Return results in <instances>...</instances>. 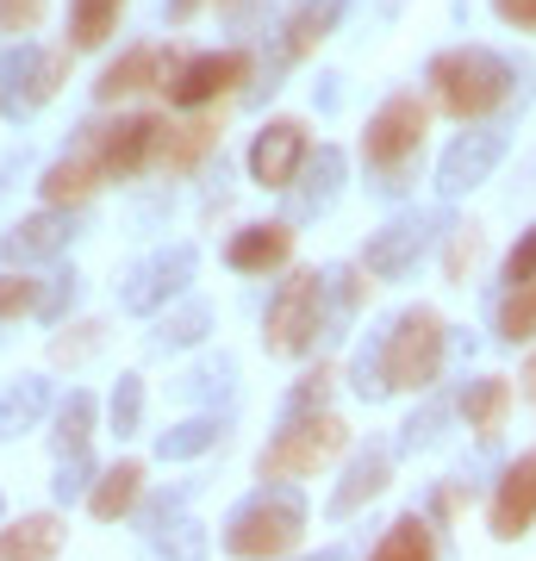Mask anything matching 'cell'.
Listing matches in <instances>:
<instances>
[{
	"label": "cell",
	"instance_id": "1",
	"mask_svg": "<svg viewBox=\"0 0 536 561\" xmlns=\"http://www.w3.org/2000/svg\"><path fill=\"white\" fill-rule=\"evenodd\" d=\"M424 81H431V101H437L449 119L480 125L487 113H499V106L512 101L517 69L499 57V50H487V44H449V50L431 57Z\"/></svg>",
	"mask_w": 536,
	"mask_h": 561
},
{
	"label": "cell",
	"instance_id": "2",
	"mask_svg": "<svg viewBox=\"0 0 536 561\" xmlns=\"http://www.w3.org/2000/svg\"><path fill=\"white\" fill-rule=\"evenodd\" d=\"M424 131H431V106L418 94H387V101L368 113V131H362V162L375 175L380 194H406L418 175V157H424Z\"/></svg>",
	"mask_w": 536,
	"mask_h": 561
},
{
	"label": "cell",
	"instance_id": "3",
	"mask_svg": "<svg viewBox=\"0 0 536 561\" xmlns=\"http://www.w3.org/2000/svg\"><path fill=\"white\" fill-rule=\"evenodd\" d=\"M331 337V287L318 268H287V280L275 287V300L262 312V350L275 362L312 356Z\"/></svg>",
	"mask_w": 536,
	"mask_h": 561
},
{
	"label": "cell",
	"instance_id": "4",
	"mask_svg": "<svg viewBox=\"0 0 536 561\" xmlns=\"http://www.w3.org/2000/svg\"><path fill=\"white\" fill-rule=\"evenodd\" d=\"M380 337V375L394 393H431L443 375V356H449V324H443L437 306H406L387 319Z\"/></svg>",
	"mask_w": 536,
	"mask_h": 561
},
{
	"label": "cell",
	"instance_id": "5",
	"mask_svg": "<svg viewBox=\"0 0 536 561\" xmlns=\"http://www.w3.org/2000/svg\"><path fill=\"white\" fill-rule=\"evenodd\" d=\"M299 537H306V500L294 486L262 481V493H250L225 518V556L231 561H281L299 549Z\"/></svg>",
	"mask_w": 536,
	"mask_h": 561
},
{
	"label": "cell",
	"instance_id": "6",
	"mask_svg": "<svg viewBox=\"0 0 536 561\" xmlns=\"http://www.w3.org/2000/svg\"><path fill=\"white\" fill-rule=\"evenodd\" d=\"M338 456H350V424H343L338 412L281 419V431L262 443V456H256V481H275V486L312 481V474H324Z\"/></svg>",
	"mask_w": 536,
	"mask_h": 561
},
{
	"label": "cell",
	"instance_id": "7",
	"mask_svg": "<svg viewBox=\"0 0 536 561\" xmlns=\"http://www.w3.org/2000/svg\"><path fill=\"white\" fill-rule=\"evenodd\" d=\"M250 76H256V57L250 50H199V57H175L162 94H169L175 113H206L213 101L238 94Z\"/></svg>",
	"mask_w": 536,
	"mask_h": 561
},
{
	"label": "cell",
	"instance_id": "8",
	"mask_svg": "<svg viewBox=\"0 0 536 561\" xmlns=\"http://www.w3.org/2000/svg\"><path fill=\"white\" fill-rule=\"evenodd\" d=\"M62 81H69V50L57 44H13L7 57H0V113H38L62 94Z\"/></svg>",
	"mask_w": 536,
	"mask_h": 561
},
{
	"label": "cell",
	"instance_id": "9",
	"mask_svg": "<svg viewBox=\"0 0 536 561\" xmlns=\"http://www.w3.org/2000/svg\"><path fill=\"white\" fill-rule=\"evenodd\" d=\"M194 268H199L194 243H162V250H150L144 262H132V275H125V287H119V306L132 319H157V312H169V306L187 294Z\"/></svg>",
	"mask_w": 536,
	"mask_h": 561
},
{
	"label": "cell",
	"instance_id": "10",
	"mask_svg": "<svg viewBox=\"0 0 536 561\" xmlns=\"http://www.w3.org/2000/svg\"><path fill=\"white\" fill-rule=\"evenodd\" d=\"M157 138H162L157 113H119V119H106V125H81V150L100 162L106 181L144 175L150 157H157Z\"/></svg>",
	"mask_w": 536,
	"mask_h": 561
},
{
	"label": "cell",
	"instance_id": "11",
	"mask_svg": "<svg viewBox=\"0 0 536 561\" xmlns=\"http://www.w3.org/2000/svg\"><path fill=\"white\" fill-rule=\"evenodd\" d=\"M443 225H449V213H418L412 206V213H394L380 231H368V250H362L368 280H406L418 268V256L443 238Z\"/></svg>",
	"mask_w": 536,
	"mask_h": 561
},
{
	"label": "cell",
	"instance_id": "12",
	"mask_svg": "<svg viewBox=\"0 0 536 561\" xmlns=\"http://www.w3.org/2000/svg\"><path fill=\"white\" fill-rule=\"evenodd\" d=\"M306 157H312V131H306L299 119H269L256 138H250V157H243V169H250V181H256V187H269V194H287Z\"/></svg>",
	"mask_w": 536,
	"mask_h": 561
},
{
	"label": "cell",
	"instance_id": "13",
	"mask_svg": "<svg viewBox=\"0 0 536 561\" xmlns=\"http://www.w3.org/2000/svg\"><path fill=\"white\" fill-rule=\"evenodd\" d=\"M487 530H493V542H517V537L536 530V449H524L517 461H505V474L493 481Z\"/></svg>",
	"mask_w": 536,
	"mask_h": 561
},
{
	"label": "cell",
	"instance_id": "14",
	"mask_svg": "<svg viewBox=\"0 0 536 561\" xmlns=\"http://www.w3.org/2000/svg\"><path fill=\"white\" fill-rule=\"evenodd\" d=\"M505 162V131L493 125H475V131H461L437 162V187L443 201H461V194H475L480 181H493V169Z\"/></svg>",
	"mask_w": 536,
	"mask_h": 561
},
{
	"label": "cell",
	"instance_id": "15",
	"mask_svg": "<svg viewBox=\"0 0 536 561\" xmlns=\"http://www.w3.org/2000/svg\"><path fill=\"white\" fill-rule=\"evenodd\" d=\"M76 243V213L69 206H44L32 219H20L7 238H0V262L7 268H32V262H50Z\"/></svg>",
	"mask_w": 536,
	"mask_h": 561
},
{
	"label": "cell",
	"instance_id": "16",
	"mask_svg": "<svg viewBox=\"0 0 536 561\" xmlns=\"http://www.w3.org/2000/svg\"><path fill=\"white\" fill-rule=\"evenodd\" d=\"M175 57H181V50H169V57H162L157 44H132L125 57H113L106 69H100L94 101L100 106H119V101H132V94H150V88H162V81H169Z\"/></svg>",
	"mask_w": 536,
	"mask_h": 561
},
{
	"label": "cell",
	"instance_id": "17",
	"mask_svg": "<svg viewBox=\"0 0 536 561\" xmlns=\"http://www.w3.org/2000/svg\"><path fill=\"white\" fill-rule=\"evenodd\" d=\"M343 13H350V0H294V13L281 20L275 69H287V62H306L318 44H324V38L343 25ZM275 69H269V81H275ZM275 88H281V81H275Z\"/></svg>",
	"mask_w": 536,
	"mask_h": 561
},
{
	"label": "cell",
	"instance_id": "18",
	"mask_svg": "<svg viewBox=\"0 0 536 561\" xmlns=\"http://www.w3.org/2000/svg\"><path fill=\"white\" fill-rule=\"evenodd\" d=\"M387 486H394V449L368 443V449H356V456H350L343 481L331 486V505H324V518H331V524L356 518L362 505H375L380 493H387Z\"/></svg>",
	"mask_w": 536,
	"mask_h": 561
},
{
	"label": "cell",
	"instance_id": "19",
	"mask_svg": "<svg viewBox=\"0 0 536 561\" xmlns=\"http://www.w3.org/2000/svg\"><path fill=\"white\" fill-rule=\"evenodd\" d=\"M343 175H350V162H343L338 144H312V157L299 162L294 187H287V201H294V219H318V213H331L343 194Z\"/></svg>",
	"mask_w": 536,
	"mask_h": 561
},
{
	"label": "cell",
	"instance_id": "20",
	"mask_svg": "<svg viewBox=\"0 0 536 561\" xmlns=\"http://www.w3.org/2000/svg\"><path fill=\"white\" fill-rule=\"evenodd\" d=\"M225 262H231L238 275H275V268H287V262H294V219H269V225L231 231Z\"/></svg>",
	"mask_w": 536,
	"mask_h": 561
},
{
	"label": "cell",
	"instance_id": "21",
	"mask_svg": "<svg viewBox=\"0 0 536 561\" xmlns=\"http://www.w3.org/2000/svg\"><path fill=\"white\" fill-rule=\"evenodd\" d=\"M100 187H106V175H100V162L88 157V150H62L50 169H44V181H38V194H44V206H69V213H81V206L94 201Z\"/></svg>",
	"mask_w": 536,
	"mask_h": 561
},
{
	"label": "cell",
	"instance_id": "22",
	"mask_svg": "<svg viewBox=\"0 0 536 561\" xmlns=\"http://www.w3.org/2000/svg\"><path fill=\"white\" fill-rule=\"evenodd\" d=\"M69 530L57 512H20L0 524V561H57Z\"/></svg>",
	"mask_w": 536,
	"mask_h": 561
},
{
	"label": "cell",
	"instance_id": "23",
	"mask_svg": "<svg viewBox=\"0 0 536 561\" xmlns=\"http://www.w3.org/2000/svg\"><path fill=\"white\" fill-rule=\"evenodd\" d=\"M213 150H219V119H187V125L162 119V138H157L150 169H157V175H187V169H199Z\"/></svg>",
	"mask_w": 536,
	"mask_h": 561
},
{
	"label": "cell",
	"instance_id": "24",
	"mask_svg": "<svg viewBox=\"0 0 536 561\" xmlns=\"http://www.w3.org/2000/svg\"><path fill=\"white\" fill-rule=\"evenodd\" d=\"M512 381L505 375H475V381L456 393V412H461V424L475 431L480 443H493L499 431H505V419H512Z\"/></svg>",
	"mask_w": 536,
	"mask_h": 561
},
{
	"label": "cell",
	"instance_id": "25",
	"mask_svg": "<svg viewBox=\"0 0 536 561\" xmlns=\"http://www.w3.org/2000/svg\"><path fill=\"white\" fill-rule=\"evenodd\" d=\"M138 505H144V461L138 456L106 461L100 481H94V493H88V512H94L100 524H119V518H132Z\"/></svg>",
	"mask_w": 536,
	"mask_h": 561
},
{
	"label": "cell",
	"instance_id": "26",
	"mask_svg": "<svg viewBox=\"0 0 536 561\" xmlns=\"http://www.w3.org/2000/svg\"><path fill=\"white\" fill-rule=\"evenodd\" d=\"M100 431V400L88 393V387H69L57 405H50V449L62 456H88V443H94Z\"/></svg>",
	"mask_w": 536,
	"mask_h": 561
},
{
	"label": "cell",
	"instance_id": "27",
	"mask_svg": "<svg viewBox=\"0 0 536 561\" xmlns=\"http://www.w3.org/2000/svg\"><path fill=\"white\" fill-rule=\"evenodd\" d=\"M50 405H57V393L44 375H20L13 387H0V443H20L25 431H38Z\"/></svg>",
	"mask_w": 536,
	"mask_h": 561
},
{
	"label": "cell",
	"instance_id": "28",
	"mask_svg": "<svg viewBox=\"0 0 536 561\" xmlns=\"http://www.w3.org/2000/svg\"><path fill=\"white\" fill-rule=\"evenodd\" d=\"M437 524L424 518V512H406L380 530V542L368 549V561H437Z\"/></svg>",
	"mask_w": 536,
	"mask_h": 561
},
{
	"label": "cell",
	"instance_id": "29",
	"mask_svg": "<svg viewBox=\"0 0 536 561\" xmlns=\"http://www.w3.org/2000/svg\"><path fill=\"white\" fill-rule=\"evenodd\" d=\"M225 412H194V419H181V424H169L157 437V461H199L206 449H219L225 443Z\"/></svg>",
	"mask_w": 536,
	"mask_h": 561
},
{
	"label": "cell",
	"instance_id": "30",
	"mask_svg": "<svg viewBox=\"0 0 536 561\" xmlns=\"http://www.w3.org/2000/svg\"><path fill=\"white\" fill-rule=\"evenodd\" d=\"M231 393H238V362H231V356H206V362H194V368L181 375V400H187V405L219 412Z\"/></svg>",
	"mask_w": 536,
	"mask_h": 561
},
{
	"label": "cell",
	"instance_id": "31",
	"mask_svg": "<svg viewBox=\"0 0 536 561\" xmlns=\"http://www.w3.org/2000/svg\"><path fill=\"white\" fill-rule=\"evenodd\" d=\"M125 0H69V57L76 50H100V44L119 32Z\"/></svg>",
	"mask_w": 536,
	"mask_h": 561
},
{
	"label": "cell",
	"instance_id": "32",
	"mask_svg": "<svg viewBox=\"0 0 536 561\" xmlns=\"http://www.w3.org/2000/svg\"><path fill=\"white\" fill-rule=\"evenodd\" d=\"M144 549H150V561H206V524L169 518L157 530H144Z\"/></svg>",
	"mask_w": 536,
	"mask_h": 561
},
{
	"label": "cell",
	"instance_id": "33",
	"mask_svg": "<svg viewBox=\"0 0 536 561\" xmlns=\"http://www.w3.org/2000/svg\"><path fill=\"white\" fill-rule=\"evenodd\" d=\"M331 393H338V368H331V362H318V368H306V375L287 387L281 419H312V412H331Z\"/></svg>",
	"mask_w": 536,
	"mask_h": 561
},
{
	"label": "cell",
	"instance_id": "34",
	"mask_svg": "<svg viewBox=\"0 0 536 561\" xmlns=\"http://www.w3.org/2000/svg\"><path fill=\"white\" fill-rule=\"evenodd\" d=\"M493 331L499 343H536V280H524V287H505V300H499L493 312Z\"/></svg>",
	"mask_w": 536,
	"mask_h": 561
},
{
	"label": "cell",
	"instance_id": "35",
	"mask_svg": "<svg viewBox=\"0 0 536 561\" xmlns=\"http://www.w3.org/2000/svg\"><path fill=\"white\" fill-rule=\"evenodd\" d=\"M206 331H213V306L206 300H181L175 312H162L157 350H194V343H206Z\"/></svg>",
	"mask_w": 536,
	"mask_h": 561
},
{
	"label": "cell",
	"instance_id": "36",
	"mask_svg": "<svg viewBox=\"0 0 536 561\" xmlns=\"http://www.w3.org/2000/svg\"><path fill=\"white\" fill-rule=\"evenodd\" d=\"M106 431L119 443L144 431V375H119L113 381V393H106Z\"/></svg>",
	"mask_w": 536,
	"mask_h": 561
},
{
	"label": "cell",
	"instance_id": "37",
	"mask_svg": "<svg viewBox=\"0 0 536 561\" xmlns=\"http://www.w3.org/2000/svg\"><path fill=\"white\" fill-rule=\"evenodd\" d=\"M44 300V280L25 275V268H0V324H20L32 319Z\"/></svg>",
	"mask_w": 536,
	"mask_h": 561
},
{
	"label": "cell",
	"instance_id": "38",
	"mask_svg": "<svg viewBox=\"0 0 536 561\" xmlns=\"http://www.w3.org/2000/svg\"><path fill=\"white\" fill-rule=\"evenodd\" d=\"M350 387H356L362 405L394 400V387H387V375H380V337H368V343L356 350V362H350Z\"/></svg>",
	"mask_w": 536,
	"mask_h": 561
},
{
	"label": "cell",
	"instance_id": "39",
	"mask_svg": "<svg viewBox=\"0 0 536 561\" xmlns=\"http://www.w3.org/2000/svg\"><path fill=\"white\" fill-rule=\"evenodd\" d=\"M94 481H100V461L94 456H62L50 493H57V505H69V500H88V493H94Z\"/></svg>",
	"mask_w": 536,
	"mask_h": 561
},
{
	"label": "cell",
	"instance_id": "40",
	"mask_svg": "<svg viewBox=\"0 0 536 561\" xmlns=\"http://www.w3.org/2000/svg\"><path fill=\"white\" fill-rule=\"evenodd\" d=\"M81 300V275L76 268H57V275L44 280V300H38V319L44 324H62L69 319V306Z\"/></svg>",
	"mask_w": 536,
	"mask_h": 561
},
{
	"label": "cell",
	"instance_id": "41",
	"mask_svg": "<svg viewBox=\"0 0 536 561\" xmlns=\"http://www.w3.org/2000/svg\"><path fill=\"white\" fill-rule=\"evenodd\" d=\"M499 280H505V287L536 280V225H524V231H517V243L505 250V262H499Z\"/></svg>",
	"mask_w": 536,
	"mask_h": 561
},
{
	"label": "cell",
	"instance_id": "42",
	"mask_svg": "<svg viewBox=\"0 0 536 561\" xmlns=\"http://www.w3.org/2000/svg\"><path fill=\"white\" fill-rule=\"evenodd\" d=\"M480 262V225H456L449 231V256H443V275L449 280H468V268Z\"/></svg>",
	"mask_w": 536,
	"mask_h": 561
},
{
	"label": "cell",
	"instance_id": "43",
	"mask_svg": "<svg viewBox=\"0 0 536 561\" xmlns=\"http://www.w3.org/2000/svg\"><path fill=\"white\" fill-rule=\"evenodd\" d=\"M437 424H443V405L437 400L418 405L412 419L399 424V449H412V456H418V449H431V443H437Z\"/></svg>",
	"mask_w": 536,
	"mask_h": 561
},
{
	"label": "cell",
	"instance_id": "44",
	"mask_svg": "<svg viewBox=\"0 0 536 561\" xmlns=\"http://www.w3.org/2000/svg\"><path fill=\"white\" fill-rule=\"evenodd\" d=\"M44 20V0H0V38H25Z\"/></svg>",
	"mask_w": 536,
	"mask_h": 561
},
{
	"label": "cell",
	"instance_id": "45",
	"mask_svg": "<svg viewBox=\"0 0 536 561\" xmlns=\"http://www.w3.org/2000/svg\"><path fill=\"white\" fill-rule=\"evenodd\" d=\"M94 343H100V324H76V337H57V343H50V356H57V362H81Z\"/></svg>",
	"mask_w": 536,
	"mask_h": 561
},
{
	"label": "cell",
	"instance_id": "46",
	"mask_svg": "<svg viewBox=\"0 0 536 561\" xmlns=\"http://www.w3.org/2000/svg\"><path fill=\"white\" fill-rule=\"evenodd\" d=\"M493 13L512 25V32H536V0H493Z\"/></svg>",
	"mask_w": 536,
	"mask_h": 561
},
{
	"label": "cell",
	"instance_id": "47",
	"mask_svg": "<svg viewBox=\"0 0 536 561\" xmlns=\"http://www.w3.org/2000/svg\"><path fill=\"white\" fill-rule=\"evenodd\" d=\"M199 7H206V0H162V20H169V25H187Z\"/></svg>",
	"mask_w": 536,
	"mask_h": 561
},
{
	"label": "cell",
	"instance_id": "48",
	"mask_svg": "<svg viewBox=\"0 0 536 561\" xmlns=\"http://www.w3.org/2000/svg\"><path fill=\"white\" fill-rule=\"evenodd\" d=\"M517 381H524V400L536 405V350H531V362H524V375H517Z\"/></svg>",
	"mask_w": 536,
	"mask_h": 561
},
{
	"label": "cell",
	"instance_id": "49",
	"mask_svg": "<svg viewBox=\"0 0 536 561\" xmlns=\"http://www.w3.org/2000/svg\"><path fill=\"white\" fill-rule=\"evenodd\" d=\"M219 7H225V13H238V7H250V0H219Z\"/></svg>",
	"mask_w": 536,
	"mask_h": 561
},
{
	"label": "cell",
	"instance_id": "50",
	"mask_svg": "<svg viewBox=\"0 0 536 561\" xmlns=\"http://www.w3.org/2000/svg\"><path fill=\"white\" fill-rule=\"evenodd\" d=\"M318 561H338V556H318Z\"/></svg>",
	"mask_w": 536,
	"mask_h": 561
},
{
	"label": "cell",
	"instance_id": "51",
	"mask_svg": "<svg viewBox=\"0 0 536 561\" xmlns=\"http://www.w3.org/2000/svg\"><path fill=\"white\" fill-rule=\"evenodd\" d=\"M0 512H7V500H0Z\"/></svg>",
	"mask_w": 536,
	"mask_h": 561
}]
</instances>
